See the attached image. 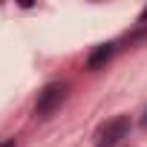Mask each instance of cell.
<instances>
[{
  "mask_svg": "<svg viewBox=\"0 0 147 147\" xmlns=\"http://www.w3.org/2000/svg\"><path fill=\"white\" fill-rule=\"evenodd\" d=\"M66 92H69V84L66 81H52L46 84L40 92H38V101H35V115L38 118H52L61 104L66 101Z\"/></svg>",
  "mask_w": 147,
  "mask_h": 147,
  "instance_id": "cell-1",
  "label": "cell"
},
{
  "mask_svg": "<svg viewBox=\"0 0 147 147\" xmlns=\"http://www.w3.org/2000/svg\"><path fill=\"white\" fill-rule=\"evenodd\" d=\"M113 52H115V43H101V46H95V49L90 52V58H87V69H90V72H98V69L113 58Z\"/></svg>",
  "mask_w": 147,
  "mask_h": 147,
  "instance_id": "cell-3",
  "label": "cell"
},
{
  "mask_svg": "<svg viewBox=\"0 0 147 147\" xmlns=\"http://www.w3.org/2000/svg\"><path fill=\"white\" fill-rule=\"evenodd\" d=\"M130 133V115H115V118H107L95 136H92V144L95 147H115L121 138H127Z\"/></svg>",
  "mask_w": 147,
  "mask_h": 147,
  "instance_id": "cell-2",
  "label": "cell"
},
{
  "mask_svg": "<svg viewBox=\"0 0 147 147\" xmlns=\"http://www.w3.org/2000/svg\"><path fill=\"white\" fill-rule=\"evenodd\" d=\"M138 23H147V9L141 12V18H138Z\"/></svg>",
  "mask_w": 147,
  "mask_h": 147,
  "instance_id": "cell-4",
  "label": "cell"
},
{
  "mask_svg": "<svg viewBox=\"0 0 147 147\" xmlns=\"http://www.w3.org/2000/svg\"><path fill=\"white\" fill-rule=\"evenodd\" d=\"M0 147H15V144H12V141H6V144H0Z\"/></svg>",
  "mask_w": 147,
  "mask_h": 147,
  "instance_id": "cell-6",
  "label": "cell"
},
{
  "mask_svg": "<svg viewBox=\"0 0 147 147\" xmlns=\"http://www.w3.org/2000/svg\"><path fill=\"white\" fill-rule=\"evenodd\" d=\"M141 127H147V110H144V115H141Z\"/></svg>",
  "mask_w": 147,
  "mask_h": 147,
  "instance_id": "cell-5",
  "label": "cell"
}]
</instances>
